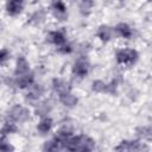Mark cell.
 <instances>
[{
  "label": "cell",
  "instance_id": "16",
  "mask_svg": "<svg viewBox=\"0 0 152 152\" xmlns=\"http://www.w3.org/2000/svg\"><path fill=\"white\" fill-rule=\"evenodd\" d=\"M58 100L66 108H74L78 103V97L72 91H68V93H64V94L59 95L58 96Z\"/></svg>",
  "mask_w": 152,
  "mask_h": 152
},
{
  "label": "cell",
  "instance_id": "12",
  "mask_svg": "<svg viewBox=\"0 0 152 152\" xmlns=\"http://www.w3.org/2000/svg\"><path fill=\"white\" fill-rule=\"evenodd\" d=\"M24 8H25V4L20 0L7 1L5 5V11L10 17H17V15L21 14Z\"/></svg>",
  "mask_w": 152,
  "mask_h": 152
},
{
  "label": "cell",
  "instance_id": "19",
  "mask_svg": "<svg viewBox=\"0 0 152 152\" xmlns=\"http://www.w3.org/2000/svg\"><path fill=\"white\" fill-rule=\"evenodd\" d=\"M63 148H62V145L61 142H58L55 138L45 141L42 146V152H61Z\"/></svg>",
  "mask_w": 152,
  "mask_h": 152
},
{
  "label": "cell",
  "instance_id": "4",
  "mask_svg": "<svg viewBox=\"0 0 152 152\" xmlns=\"http://www.w3.org/2000/svg\"><path fill=\"white\" fill-rule=\"evenodd\" d=\"M90 69H91V65L89 59L86 56H80L78 58H76V61L71 66V75L77 80H83L88 76V74L90 72Z\"/></svg>",
  "mask_w": 152,
  "mask_h": 152
},
{
  "label": "cell",
  "instance_id": "20",
  "mask_svg": "<svg viewBox=\"0 0 152 152\" xmlns=\"http://www.w3.org/2000/svg\"><path fill=\"white\" fill-rule=\"evenodd\" d=\"M18 129H19V127H18L17 124H14V122H12V121H10V120H6V121L4 122V125H2V127L0 128V133H1V137H5V138H6V137L10 135V134L17 133Z\"/></svg>",
  "mask_w": 152,
  "mask_h": 152
},
{
  "label": "cell",
  "instance_id": "26",
  "mask_svg": "<svg viewBox=\"0 0 152 152\" xmlns=\"http://www.w3.org/2000/svg\"><path fill=\"white\" fill-rule=\"evenodd\" d=\"M74 50H75L74 46H72L69 42H68L66 44H64L63 46H61V48L57 49V51H58L59 53H63V55H69V53H71Z\"/></svg>",
  "mask_w": 152,
  "mask_h": 152
},
{
  "label": "cell",
  "instance_id": "11",
  "mask_svg": "<svg viewBox=\"0 0 152 152\" xmlns=\"http://www.w3.org/2000/svg\"><path fill=\"white\" fill-rule=\"evenodd\" d=\"M51 88L53 90V93H56L58 96L64 94V93H68V91H71V86L68 81H65L64 78H61V77H56L52 80L51 82Z\"/></svg>",
  "mask_w": 152,
  "mask_h": 152
},
{
  "label": "cell",
  "instance_id": "24",
  "mask_svg": "<svg viewBox=\"0 0 152 152\" xmlns=\"http://www.w3.org/2000/svg\"><path fill=\"white\" fill-rule=\"evenodd\" d=\"M0 152H14V146L5 137L0 138Z\"/></svg>",
  "mask_w": 152,
  "mask_h": 152
},
{
  "label": "cell",
  "instance_id": "3",
  "mask_svg": "<svg viewBox=\"0 0 152 152\" xmlns=\"http://www.w3.org/2000/svg\"><path fill=\"white\" fill-rule=\"evenodd\" d=\"M139 59V52L133 48H122L115 52V61L119 65H134Z\"/></svg>",
  "mask_w": 152,
  "mask_h": 152
},
{
  "label": "cell",
  "instance_id": "22",
  "mask_svg": "<svg viewBox=\"0 0 152 152\" xmlns=\"http://www.w3.org/2000/svg\"><path fill=\"white\" fill-rule=\"evenodd\" d=\"M91 90L97 94H108V82L102 80H95L91 83Z\"/></svg>",
  "mask_w": 152,
  "mask_h": 152
},
{
  "label": "cell",
  "instance_id": "25",
  "mask_svg": "<svg viewBox=\"0 0 152 152\" xmlns=\"http://www.w3.org/2000/svg\"><path fill=\"white\" fill-rule=\"evenodd\" d=\"M10 57H11V52L8 49H6V48L0 49V66L6 64L10 59Z\"/></svg>",
  "mask_w": 152,
  "mask_h": 152
},
{
  "label": "cell",
  "instance_id": "5",
  "mask_svg": "<svg viewBox=\"0 0 152 152\" xmlns=\"http://www.w3.org/2000/svg\"><path fill=\"white\" fill-rule=\"evenodd\" d=\"M45 94V88L39 84V83H33L31 87H28L26 89V94H25V99L28 101V102H33V103H37L42 100V97L44 96Z\"/></svg>",
  "mask_w": 152,
  "mask_h": 152
},
{
  "label": "cell",
  "instance_id": "6",
  "mask_svg": "<svg viewBox=\"0 0 152 152\" xmlns=\"http://www.w3.org/2000/svg\"><path fill=\"white\" fill-rule=\"evenodd\" d=\"M34 75L32 71H30L28 74L26 75H23V76H18V77H12L11 78V86L12 87H15L18 89H27L28 87H31L33 83H34Z\"/></svg>",
  "mask_w": 152,
  "mask_h": 152
},
{
  "label": "cell",
  "instance_id": "27",
  "mask_svg": "<svg viewBox=\"0 0 152 152\" xmlns=\"http://www.w3.org/2000/svg\"><path fill=\"white\" fill-rule=\"evenodd\" d=\"M134 152H151V150H150V146H148L147 142L139 141V144H138V146H137Z\"/></svg>",
  "mask_w": 152,
  "mask_h": 152
},
{
  "label": "cell",
  "instance_id": "17",
  "mask_svg": "<svg viewBox=\"0 0 152 152\" xmlns=\"http://www.w3.org/2000/svg\"><path fill=\"white\" fill-rule=\"evenodd\" d=\"M52 126H53V120L50 116H43L38 121L36 128L40 135H45V134L50 133V131L52 129Z\"/></svg>",
  "mask_w": 152,
  "mask_h": 152
},
{
  "label": "cell",
  "instance_id": "10",
  "mask_svg": "<svg viewBox=\"0 0 152 152\" xmlns=\"http://www.w3.org/2000/svg\"><path fill=\"white\" fill-rule=\"evenodd\" d=\"M31 71V68H30V62L27 61L26 57L24 56H19L15 61V66H14V72H13V76L14 77H18V76H23V75H26Z\"/></svg>",
  "mask_w": 152,
  "mask_h": 152
},
{
  "label": "cell",
  "instance_id": "21",
  "mask_svg": "<svg viewBox=\"0 0 152 152\" xmlns=\"http://www.w3.org/2000/svg\"><path fill=\"white\" fill-rule=\"evenodd\" d=\"M45 18H46V13H45V11H43L42 8H39V10H36L32 14H31V17H30V23L32 24V25H40L44 20H45Z\"/></svg>",
  "mask_w": 152,
  "mask_h": 152
},
{
  "label": "cell",
  "instance_id": "9",
  "mask_svg": "<svg viewBox=\"0 0 152 152\" xmlns=\"http://www.w3.org/2000/svg\"><path fill=\"white\" fill-rule=\"evenodd\" d=\"M46 40H48L50 44H52L53 46H56L57 49L68 43V39H66L65 33H64L63 31H59V30L50 31V32L46 34Z\"/></svg>",
  "mask_w": 152,
  "mask_h": 152
},
{
  "label": "cell",
  "instance_id": "28",
  "mask_svg": "<svg viewBox=\"0 0 152 152\" xmlns=\"http://www.w3.org/2000/svg\"><path fill=\"white\" fill-rule=\"evenodd\" d=\"M1 31H2V23L0 21V32H1Z\"/></svg>",
  "mask_w": 152,
  "mask_h": 152
},
{
  "label": "cell",
  "instance_id": "15",
  "mask_svg": "<svg viewBox=\"0 0 152 152\" xmlns=\"http://www.w3.org/2000/svg\"><path fill=\"white\" fill-rule=\"evenodd\" d=\"M51 110H52V102L50 100L39 101L34 106V113H36V115H39L40 118L49 116Z\"/></svg>",
  "mask_w": 152,
  "mask_h": 152
},
{
  "label": "cell",
  "instance_id": "14",
  "mask_svg": "<svg viewBox=\"0 0 152 152\" xmlns=\"http://www.w3.org/2000/svg\"><path fill=\"white\" fill-rule=\"evenodd\" d=\"M140 140L138 139H134V140H128V139H125V140H121L115 147H114V152H134L138 144H139Z\"/></svg>",
  "mask_w": 152,
  "mask_h": 152
},
{
  "label": "cell",
  "instance_id": "1",
  "mask_svg": "<svg viewBox=\"0 0 152 152\" xmlns=\"http://www.w3.org/2000/svg\"><path fill=\"white\" fill-rule=\"evenodd\" d=\"M62 148L68 152H90L95 148V140L86 134L71 135L63 141Z\"/></svg>",
  "mask_w": 152,
  "mask_h": 152
},
{
  "label": "cell",
  "instance_id": "23",
  "mask_svg": "<svg viewBox=\"0 0 152 152\" xmlns=\"http://www.w3.org/2000/svg\"><path fill=\"white\" fill-rule=\"evenodd\" d=\"M94 5H95V4H94L93 1L83 0V1H80V2H78V10H80V12H81L83 15H88V14L91 12Z\"/></svg>",
  "mask_w": 152,
  "mask_h": 152
},
{
  "label": "cell",
  "instance_id": "29",
  "mask_svg": "<svg viewBox=\"0 0 152 152\" xmlns=\"http://www.w3.org/2000/svg\"><path fill=\"white\" fill-rule=\"evenodd\" d=\"M90 152H93V151H90Z\"/></svg>",
  "mask_w": 152,
  "mask_h": 152
},
{
  "label": "cell",
  "instance_id": "18",
  "mask_svg": "<svg viewBox=\"0 0 152 152\" xmlns=\"http://www.w3.org/2000/svg\"><path fill=\"white\" fill-rule=\"evenodd\" d=\"M151 134H152V129H151V126L148 125H141L135 128V135L140 141H144V142L150 141Z\"/></svg>",
  "mask_w": 152,
  "mask_h": 152
},
{
  "label": "cell",
  "instance_id": "13",
  "mask_svg": "<svg viewBox=\"0 0 152 152\" xmlns=\"http://www.w3.org/2000/svg\"><path fill=\"white\" fill-rule=\"evenodd\" d=\"M114 36V30L113 27H110L109 25H106V24H102L97 27V31H96V37L102 42V43H108L109 40H112Z\"/></svg>",
  "mask_w": 152,
  "mask_h": 152
},
{
  "label": "cell",
  "instance_id": "7",
  "mask_svg": "<svg viewBox=\"0 0 152 152\" xmlns=\"http://www.w3.org/2000/svg\"><path fill=\"white\" fill-rule=\"evenodd\" d=\"M50 11L52 15L58 21H65L68 19V7L63 1H53L50 5Z\"/></svg>",
  "mask_w": 152,
  "mask_h": 152
},
{
  "label": "cell",
  "instance_id": "8",
  "mask_svg": "<svg viewBox=\"0 0 152 152\" xmlns=\"http://www.w3.org/2000/svg\"><path fill=\"white\" fill-rule=\"evenodd\" d=\"M113 30H114V34L119 36V37L122 38V39L128 40V39H132V38L134 37V30H133V27H132L129 24L125 23V21L118 23V24L113 27Z\"/></svg>",
  "mask_w": 152,
  "mask_h": 152
},
{
  "label": "cell",
  "instance_id": "2",
  "mask_svg": "<svg viewBox=\"0 0 152 152\" xmlns=\"http://www.w3.org/2000/svg\"><path fill=\"white\" fill-rule=\"evenodd\" d=\"M30 118H31V110L26 106L20 104V103L13 104L7 112V120H10L17 125L28 121Z\"/></svg>",
  "mask_w": 152,
  "mask_h": 152
}]
</instances>
